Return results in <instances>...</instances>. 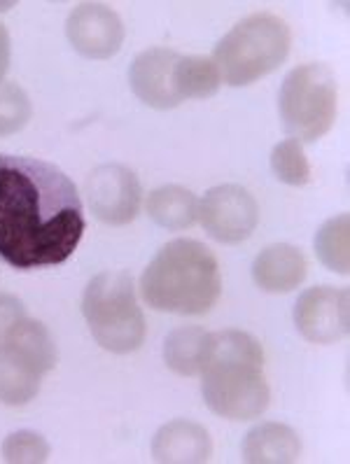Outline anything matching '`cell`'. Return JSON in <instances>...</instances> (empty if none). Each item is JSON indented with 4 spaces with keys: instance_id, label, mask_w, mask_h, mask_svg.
Returning a JSON list of instances; mask_svg holds the SVG:
<instances>
[{
    "instance_id": "6da1fadb",
    "label": "cell",
    "mask_w": 350,
    "mask_h": 464,
    "mask_svg": "<svg viewBox=\"0 0 350 464\" xmlns=\"http://www.w3.org/2000/svg\"><path fill=\"white\" fill-rule=\"evenodd\" d=\"M87 219L75 182L50 161L0 154V259L17 271L59 266Z\"/></svg>"
},
{
    "instance_id": "7a4b0ae2",
    "label": "cell",
    "mask_w": 350,
    "mask_h": 464,
    "mask_svg": "<svg viewBox=\"0 0 350 464\" xmlns=\"http://www.w3.org/2000/svg\"><path fill=\"white\" fill-rule=\"evenodd\" d=\"M199 376L203 401L225 420H255L268 409L271 390L264 378V350L248 332H210Z\"/></svg>"
},
{
    "instance_id": "3957f363",
    "label": "cell",
    "mask_w": 350,
    "mask_h": 464,
    "mask_svg": "<svg viewBox=\"0 0 350 464\" xmlns=\"http://www.w3.org/2000/svg\"><path fill=\"white\" fill-rule=\"evenodd\" d=\"M222 295L218 257L209 246L175 238L154 255L141 276V296L150 308L173 315H206Z\"/></svg>"
},
{
    "instance_id": "277c9868",
    "label": "cell",
    "mask_w": 350,
    "mask_h": 464,
    "mask_svg": "<svg viewBox=\"0 0 350 464\" xmlns=\"http://www.w3.org/2000/svg\"><path fill=\"white\" fill-rule=\"evenodd\" d=\"M292 50V28L271 12H255L241 19L215 44L213 63L222 82L250 87L285 63Z\"/></svg>"
},
{
    "instance_id": "5b68a950",
    "label": "cell",
    "mask_w": 350,
    "mask_h": 464,
    "mask_svg": "<svg viewBox=\"0 0 350 464\" xmlns=\"http://www.w3.org/2000/svg\"><path fill=\"white\" fill-rule=\"evenodd\" d=\"M83 315L93 341L108 353L129 355L145 343V315L138 306L133 278L126 271H103L89 280Z\"/></svg>"
},
{
    "instance_id": "8992f818",
    "label": "cell",
    "mask_w": 350,
    "mask_h": 464,
    "mask_svg": "<svg viewBox=\"0 0 350 464\" xmlns=\"http://www.w3.org/2000/svg\"><path fill=\"white\" fill-rule=\"evenodd\" d=\"M339 110V82L325 63H304L287 72L278 93V112L290 138L316 142L327 136Z\"/></svg>"
},
{
    "instance_id": "52a82bcc",
    "label": "cell",
    "mask_w": 350,
    "mask_h": 464,
    "mask_svg": "<svg viewBox=\"0 0 350 464\" xmlns=\"http://www.w3.org/2000/svg\"><path fill=\"white\" fill-rule=\"evenodd\" d=\"M59 360L50 329L24 317L0 341V404L24 406L40 392L43 378Z\"/></svg>"
},
{
    "instance_id": "ba28073f",
    "label": "cell",
    "mask_w": 350,
    "mask_h": 464,
    "mask_svg": "<svg viewBox=\"0 0 350 464\" xmlns=\"http://www.w3.org/2000/svg\"><path fill=\"white\" fill-rule=\"evenodd\" d=\"M199 222L210 238L236 246L258 229L259 206L246 187L218 185L199 201Z\"/></svg>"
},
{
    "instance_id": "9c48e42d",
    "label": "cell",
    "mask_w": 350,
    "mask_h": 464,
    "mask_svg": "<svg viewBox=\"0 0 350 464\" xmlns=\"http://www.w3.org/2000/svg\"><path fill=\"white\" fill-rule=\"evenodd\" d=\"M84 197L93 218L110 227H124L138 218L142 187L131 169L122 164H103L89 173Z\"/></svg>"
},
{
    "instance_id": "30bf717a",
    "label": "cell",
    "mask_w": 350,
    "mask_h": 464,
    "mask_svg": "<svg viewBox=\"0 0 350 464\" xmlns=\"http://www.w3.org/2000/svg\"><path fill=\"white\" fill-rule=\"evenodd\" d=\"M350 295L345 287L320 285L301 292L295 304L297 332L316 345L339 343L348 334Z\"/></svg>"
},
{
    "instance_id": "8fae6325",
    "label": "cell",
    "mask_w": 350,
    "mask_h": 464,
    "mask_svg": "<svg viewBox=\"0 0 350 464\" xmlns=\"http://www.w3.org/2000/svg\"><path fill=\"white\" fill-rule=\"evenodd\" d=\"M66 35L77 54L103 61L122 50L124 24L120 14L103 3H80L68 14Z\"/></svg>"
},
{
    "instance_id": "7c38bea8",
    "label": "cell",
    "mask_w": 350,
    "mask_h": 464,
    "mask_svg": "<svg viewBox=\"0 0 350 464\" xmlns=\"http://www.w3.org/2000/svg\"><path fill=\"white\" fill-rule=\"evenodd\" d=\"M180 52L169 47H152L133 59L129 68V84L138 101L154 110H173L182 103L178 84H175V66Z\"/></svg>"
},
{
    "instance_id": "4fadbf2b",
    "label": "cell",
    "mask_w": 350,
    "mask_h": 464,
    "mask_svg": "<svg viewBox=\"0 0 350 464\" xmlns=\"http://www.w3.org/2000/svg\"><path fill=\"white\" fill-rule=\"evenodd\" d=\"M308 274L304 252L290 243L264 247L252 264V280L267 295H287L297 290Z\"/></svg>"
},
{
    "instance_id": "5bb4252c",
    "label": "cell",
    "mask_w": 350,
    "mask_h": 464,
    "mask_svg": "<svg viewBox=\"0 0 350 464\" xmlns=\"http://www.w3.org/2000/svg\"><path fill=\"white\" fill-rule=\"evenodd\" d=\"M213 439L199 422L170 420L154 434L152 458L166 464L209 462Z\"/></svg>"
},
{
    "instance_id": "9a60e30c",
    "label": "cell",
    "mask_w": 350,
    "mask_h": 464,
    "mask_svg": "<svg viewBox=\"0 0 350 464\" xmlns=\"http://www.w3.org/2000/svg\"><path fill=\"white\" fill-rule=\"evenodd\" d=\"M241 455L248 464H290L301 458V439L285 422H262L246 434Z\"/></svg>"
},
{
    "instance_id": "2e32d148",
    "label": "cell",
    "mask_w": 350,
    "mask_h": 464,
    "mask_svg": "<svg viewBox=\"0 0 350 464\" xmlns=\"http://www.w3.org/2000/svg\"><path fill=\"white\" fill-rule=\"evenodd\" d=\"M148 215L154 224L169 231H185L199 219V198L180 185H164L148 197Z\"/></svg>"
},
{
    "instance_id": "e0dca14e",
    "label": "cell",
    "mask_w": 350,
    "mask_h": 464,
    "mask_svg": "<svg viewBox=\"0 0 350 464\" xmlns=\"http://www.w3.org/2000/svg\"><path fill=\"white\" fill-rule=\"evenodd\" d=\"M209 334L203 327H178L164 341V362L178 376H199L206 360Z\"/></svg>"
},
{
    "instance_id": "ac0fdd59",
    "label": "cell",
    "mask_w": 350,
    "mask_h": 464,
    "mask_svg": "<svg viewBox=\"0 0 350 464\" xmlns=\"http://www.w3.org/2000/svg\"><path fill=\"white\" fill-rule=\"evenodd\" d=\"M175 84H178V93L185 103L192 99L199 101L215 96L222 87V77H219L213 59L180 54L178 66H175Z\"/></svg>"
},
{
    "instance_id": "d6986e66",
    "label": "cell",
    "mask_w": 350,
    "mask_h": 464,
    "mask_svg": "<svg viewBox=\"0 0 350 464\" xmlns=\"http://www.w3.org/2000/svg\"><path fill=\"white\" fill-rule=\"evenodd\" d=\"M350 218L345 213L334 215L317 229L316 255L325 268L339 276H348L350 271Z\"/></svg>"
},
{
    "instance_id": "ffe728a7",
    "label": "cell",
    "mask_w": 350,
    "mask_h": 464,
    "mask_svg": "<svg viewBox=\"0 0 350 464\" xmlns=\"http://www.w3.org/2000/svg\"><path fill=\"white\" fill-rule=\"evenodd\" d=\"M271 170L283 185L290 187H304L311 182L313 170L308 164L304 145L295 138L280 140L271 152Z\"/></svg>"
},
{
    "instance_id": "44dd1931",
    "label": "cell",
    "mask_w": 350,
    "mask_h": 464,
    "mask_svg": "<svg viewBox=\"0 0 350 464\" xmlns=\"http://www.w3.org/2000/svg\"><path fill=\"white\" fill-rule=\"evenodd\" d=\"M31 115L34 105L28 93L15 82H0V138L22 131Z\"/></svg>"
},
{
    "instance_id": "7402d4cb",
    "label": "cell",
    "mask_w": 350,
    "mask_h": 464,
    "mask_svg": "<svg viewBox=\"0 0 350 464\" xmlns=\"http://www.w3.org/2000/svg\"><path fill=\"white\" fill-rule=\"evenodd\" d=\"M3 459L10 464H43L50 459L52 448L47 439L38 431L31 430H19L12 431L10 437L3 441Z\"/></svg>"
},
{
    "instance_id": "603a6c76",
    "label": "cell",
    "mask_w": 350,
    "mask_h": 464,
    "mask_svg": "<svg viewBox=\"0 0 350 464\" xmlns=\"http://www.w3.org/2000/svg\"><path fill=\"white\" fill-rule=\"evenodd\" d=\"M24 317H26V308L22 301L17 296L0 292V341L5 339L7 332Z\"/></svg>"
},
{
    "instance_id": "cb8c5ba5",
    "label": "cell",
    "mask_w": 350,
    "mask_h": 464,
    "mask_svg": "<svg viewBox=\"0 0 350 464\" xmlns=\"http://www.w3.org/2000/svg\"><path fill=\"white\" fill-rule=\"evenodd\" d=\"M10 59H12V43L7 28L0 24V82H5V75L10 71Z\"/></svg>"
}]
</instances>
